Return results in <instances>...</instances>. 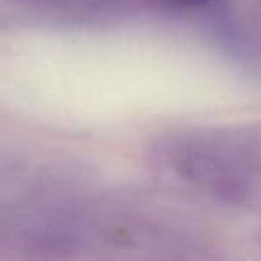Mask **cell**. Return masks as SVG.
Masks as SVG:
<instances>
[{
	"label": "cell",
	"mask_w": 261,
	"mask_h": 261,
	"mask_svg": "<svg viewBox=\"0 0 261 261\" xmlns=\"http://www.w3.org/2000/svg\"><path fill=\"white\" fill-rule=\"evenodd\" d=\"M168 6L182 9H193V8H206V6L217 4L218 0H165Z\"/></svg>",
	"instance_id": "obj_1"
}]
</instances>
